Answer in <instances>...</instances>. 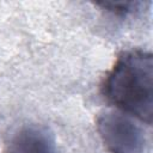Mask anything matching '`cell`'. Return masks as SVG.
Here are the masks:
<instances>
[{
	"instance_id": "cell-1",
	"label": "cell",
	"mask_w": 153,
	"mask_h": 153,
	"mask_svg": "<svg viewBox=\"0 0 153 153\" xmlns=\"http://www.w3.org/2000/svg\"><path fill=\"white\" fill-rule=\"evenodd\" d=\"M103 98L147 124L153 117V56L133 48L121 51L100 85Z\"/></svg>"
},
{
	"instance_id": "cell-4",
	"label": "cell",
	"mask_w": 153,
	"mask_h": 153,
	"mask_svg": "<svg viewBox=\"0 0 153 153\" xmlns=\"http://www.w3.org/2000/svg\"><path fill=\"white\" fill-rule=\"evenodd\" d=\"M142 2L140 1H102L96 2V6L120 17L131 14L140 10Z\"/></svg>"
},
{
	"instance_id": "cell-3",
	"label": "cell",
	"mask_w": 153,
	"mask_h": 153,
	"mask_svg": "<svg viewBox=\"0 0 153 153\" xmlns=\"http://www.w3.org/2000/svg\"><path fill=\"white\" fill-rule=\"evenodd\" d=\"M6 153H57L56 140L53 131L37 123L24 124L8 139Z\"/></svg>"
},
{
	"instance_id": "cell-2",
	"label": "cell",
	"mask_w": 153,
	"mask_h": 153,
	"mask_svg": "<svg viewBox=\"0 0 153 153\" xmlns=\"http://www.w3.org/2000/svg\"><path fill=\"white\" fill-rule=\"evenodd\" d=\"M96 128L109 153H145L146 137L134 117L122 111H103L97 116Z\"/></svg>"
}]
</instances>
